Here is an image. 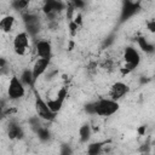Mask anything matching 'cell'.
<instances>
[{
  "label": "cell",
  "mask_w": 155,
  "mask_h": 155,
  "mask_svg": "<svg viewBox=\"0 0 155 155\" xmlns=\"http://www.w3.org/2000/svg\"><path fill=\"white\" fill-rule=\"evenodd\" d=\"M94 104H96V115L98 116H111L120 108L119 103L111 98H101L96 101Z\"/></svg>",
  "instance_id": "1"
},
{
  "label": "cell",
  "mask_w": 155,
  "mask_h": 155,
  "mask_svg": "<svg viewBox=\"0 0 155 155\" xmlns=\"http://www.w3.org/2000/svg\"><path fill=\"white\" fill-rule=\"evenodd\" d=\"M25 94V86L21 81V79L16 75H13L10 79L8 87H7V96L11 101H18L23 98Z\"/></svg>",
  "instance_id": "2"
},
{
  "label": "cell",
  "mask_w": 155,
  "mask_h": 155,
  "mask_svg": "<svg viewBox=\"0 0 155 155\" xmlns=\"http://www.w3.org/2000/svg\"><path fill=\"white\" fill-rule=\"evenodd\" d=\"M35 111H36V115L41 119V120H45V121H53L56 119V115L53 111L50 110L48 105H47V102L44 101L41 98V96L39 93L35 92Z\"/></svg>",
  "instance_id": "3"
},
{
  "label": "cell",
  "mask_w": 155,
  "mask_h": 155,
  "mask_svg": "<svg viewBox=\"0 0 155 155\" xmlns=\"http://www.w3.org/2000/svg\"><path fill=\"white\" fill-rule=\"evenodd\" d=\"M124 62H125V67L124 68L127 71H132L140 63V54H139V52L134 47L127 46L125 48V51H124Z\"/></svg>",
  "instance_id": "4"
},
{
  "label": "cell",
  "mask_w": 155,
  "mask_h": 155,
  "mask_svg": "<svg viewBox=\"0 0 155 155\" xmlns=\"http://www.w3.org/2000/svg\"><path fill=\"white\" fill-rule=\"evenodd\" d=\"M29 47V35L27 31L18 33L13 39V50L18 56H24Z\"/></svg>",
  "instance_id": "5"
},
{
  "label": "cell",
  "mask_w": 155,
  "mask_h": 155,
  "mask_svg": "<svg viewBox=\"0 0 155 155\" xmlns=\"http://www.w3.org/2000/svg\"><path fill=\"white\" fill-rule=\"evenodd\" d=\"M23 22L25 27V31L29 36H35L40 31V21L39 17L34 13H27L23 16Z\"/></svg>",
  "instance_id": "6"
},
{
  "label": "cell",
  "mask_w": 155,
  "mask_h": 155,
  "mask_svg": "<svg viewBox=\"0 0 155 155\" xmlns=\"http://www.w3.org/2000/svg\"><path fill=\"white\" fill-rule=\"evenodd\" d=\"M67 94H68L67 88H65V87H62V88L57 92L56 98L46 101V102H47V105H48V108H50V110H51V111H53L54 114H57V113L62 109V107H63V103H64V101H65Z\"/></svg>",
  "instance_id": "7"
},
{
  "label": "cell",
  "mask_w": 155,
  "mask_h": 155,
  "mask_svg": "<svg viewBox=\"0 0 155 155\" xmlns=\"http://www.w3.org/2000/svg\"><path fill=\"white\" fill-rule=\"evenodd\" d=\"M139 10H140V2H138V1L137 2H134V1H124L122 8H121V16H120L121 22L127 21L130 17L136 15Z\"/></svg>",
  "instance_id": "8"
},
{
  "label": "cell",
  "mask_w": 155,
  "mask_h": 155,
  "mask_svg": "<svg viewBox=\"0 0 155 155\" xmlns=\"http://www.w3.org/2000/svg\"><path fill=\"white\" fill-rule=\"evenodd\" d=\"M128 91H130V88H128V86L125 84V82H122V81H116V82H114L113 85H111V87H110V91H109V97L111 98V99H114V101H119V99H121L126 93H128Z\"/></svg>",
  "instance_id": "9"
},
{
  "label": "cell",
  "mask_w": 155,
  "mask_h": 155,
  "mask_svg": "<svg viewBox=\"0 0 155 155\" xmlns=\"http://www.w3.org/2000/svg\"><path fill=\"white\" fill-rule=\"evenodd\" d=\"M35 50H36V54H38L39 58L51 59V57H52V45H51L50 41L39 40L35 45Z\"/></svg>",
  "instance_id": "10"
},
{
  "label": "cell",
  "mask_w": 155,
  "mask_h": 155,
  "mask_svg": "<svg viewBox=\"0 0 155 155\" xmlns=\"http://www.w3.org/2000/svg\"><path fill=\"white\" fill-rule=\"evenodd\" d=\"M50 61L51 59H46V58H38L31 68L33 71V76H34V81L36 82V80L47 70V68L50 67Z\"/></svg>",
  "instance_id": "11"
},
{
  "label": "cell",
  "mask_w": 155,
  "mask_h": 155,
  "mask_svg": "<svg viewBox=\"0 0 155 155\" xmlns=\"http://www.w3.org/2000/svg\"><path fill=\"white\" fill-rule=\"evenodd\" d=\"M63 8H64V4L61 1H54V0H47L44 2V6H42L44 13H46L48 16L62 11Z\"/></svg>",
  "instance_id": "12"
},
{
  "label": "cell",
  "mask_w": 155,
  "mask_h": 155,
  "mask_svg": "<svg viewBox=\"0 0 155 155\" xmlns=\"http://www.w3.org/2000/svg\"><path fill=\"white\" fill-rule=\"evenodd\" d=\"M7 134H8L10 139H21V138H23V136H24L22 127H21L18 124H16V122H10V124H8Z\"/></svg>",
  "instance_id": "13"
},
{
  "label": "cell",
  "mask_w": 155,
  "mask_h": 155,
  "mask_svg": "<svg viewBox=\"0 0 155 155\" xmlns=\"http://www.w3.org/2000/svg\"><path fill=\"white\" fill-rule=\"evenodd\" d=\"M15 22H16V19L11 15H7V16L2 17V19L0 21V28H1V30L4 33H10L12 30L13 25H15Z\"/></svg>",
  "instance_id": "14"
},
{
  "label": "cell",
  "mask_w": 155,
  "mask_h": 155,
  "mask_svg": "<svg viewBox=\"0 0 155 155\" xmlns=\"http://www.w3.org/2000/svg\"><path fill=\"white\" fill-rule=\"evenodd\" d=\"M91 134H92V130H91V126L88 124H84L80 126L79 128V138H80V142L81 143H87L91 138Z\"/></svg>",
  "instance_id": "15"
},
{
  "label": "cell",
  "mask_w": 155,
  "mask_h": 155,
  "mask_svg": "<svg viewBox=\"0 0 155 155\" xmlns=\"http://www.w3.org/2000/svg\"><path fill=\"white\" fill-rule=\"evenodd\" d=\"M137 44H138L139 48L143 52H145V53H153V52H155V46L153 44H150L144 36L137 38Z\"/></svg>",
  "instance_id": "16"
},
{
  "label": "cell",
  "mask_w": 155,
  "mask_h": 155,
  "mask_svg": "<svg viewBox=\"0 0 155 155\" xmlns=\"http://www.w3.org/2000/svg\"><path fill=\"white\" fill-rule=\"evenodd\" d=\"M105 142H93L87 145V155H101Z\"/></svg>",
  "instance_id": "17"
},
{
  "label": "cell",
  "mask_w": 155,
  "mask_h": 155,
  "mask_svg": "<svg viewBox=\"0 0 155 155\" xmlns=\"http://www.w3.org/2000/svg\"><path fill=\"white\" fill-rule=\"evenodd\" d=\"M19 79H21V81L24 84V86H30V87H33L34 84H35L31 69H24V70L22 71Z\"/></svg>",
  "instance_id": "18"
},
{
  "label": "cell",
  "mask_w": 155,
  "mask_h": 155,
  "mask_svg": "<svg viewBox=\"0 0 155 155\" xmlns=\"http://www.w3.org/2000/svg\"><path fill=\"white\" fill-rule=\"evenodd\" d=\"M36 134H38V138H39L41 142H47V140L51 138V133H50L48 128L45 127V126L40 127V128L36 131Z\"/></svg>",
  "instance_id": "19"
},
{
  "label": "cell",
  "mask_w": 155,
  "mask_h": 155,
  "mask_svg": "<svg viewBox=\"0 0 155 155\" xmlns=\"http://www.w3.org/2000/svg\"><path fill=\"white\" fill-rule=\"evenodd\" d=\"M11 6L16 11H22V10H25L29 6V1H27V0H13L11 2Z\"/></svg>",
  "instance_id": "20"
},
{
  "label": "cell",
  "mask_w": 155,
  "mask_h": 155,
  "mask_svg": "<svg viewBox=\"0 0 155 155\" xmlns=\"http://www.w3.org/2000/svg\"><path fill=\"white\" fill-rule=\"evenodd\" d=\"M40 117L36 115V116H31L30 119H29V124H30V126H31V128L36 132L40 127H42V125H41V122H40Z\"/></svg>",
  "instance_id": "21"
},
{
  "label": "cell",
  "mask_w": 155,
  "mask_h": 155,
  "mask_svg": "<svg viewBox=\"0 0 155 155\" xmlns=\"http://www.w3.org/2000/svg\"><path fill=\"white\" fill-rule=\"evenodd\" d=\"M68 28H69V33H70V35H71V36H75V35L78 34V31H79V28H80V27H79L74 21H71V22H69Z\"/></svg>",
  "instance_id": "22"
},
{
  "label": "cell",
  "mask_w": 155,
  "mask_h": 155,
  "mask_svg": "<svg viewBox=\"0 0 155 155\" xmlns=\"http://www.w3.org/2000/svg\"><path fill=\"white\" fill-rule=\"evenodd\" d=\"M85 111L90 115H96V104H94V102L87 103L85 105Z\"/></svg>",
  "instance_id": "23"
},
{
  "label": "cell",
  "mask_w": 155,
  "mask_h": 155,
  "mask_svg": "<svg viewBox=\"0 0 155 155\" xmlns=\"http://www.w3.org/2000/svg\"><path fill=\"white\" fill-rule=\"evenodd\" d=\"M59 155H73V150L68 144H62L61 145V151Z\"/></svg>",
  "instance_id": "24"
},
{
  "label": "cell",
  "mask_w": 155,
  "mask_h": 155,
  "mask_svg": "<svg viewBox=\"0 0 155 155\" xmlns=\"http://www.w3.org/2000/svg\"><path fill=\"white\" fill-rule=\"evenodd\" d=\"M145 27H147V29H148V31H149V33L155 34V19H154V18L149 19V21L147 22Z\"/></svg>",
  "instance_id": "25"
},
{
  "label": "cell",
  "mask_w": 155,
  "mask_h": 155,
  "mask_svg": "<svg viewBox=\"0 0 155 155\" xmlns=\"http://www.w3.org/2000/svg\"><path fill=\"white\" fill-rule=\"evenodd\" d=\"M71 5L74 6L75 10H80V8H82V7L85 6V2H84V1H80V0H74V1L71 2Z\"/></svg>",
  "instance_id": "26"
},
{
  "label": "cell",
  "mask_w": 155,
  "mask_h": 155,
  "mask_svg": "<svg viewBox=\"0 0 155 155\" xmlns=\"http://www.w3.org/2000/svg\"><path fill=\"white\" fill-rule=\"evenodd\" d=\"M79 27H81L82 25V16H81V13H78V15H75L74 16V19H73Z\"/></svg>",
  "instance_id": "27"
},
{
  "label": "cell",
  "mask_w": 155,
  "mask_h": 155,
  "mask_svg": "<svg viewBox=\"0 0 155 155\" xmlns=\"http://www.w3.org/2000/svg\"><path fill=\"white\" fill-rule=\"evenodd\" d=\"M154 19H155V17H154Z\"/></svg>",
  "instance_id": "28"
}]
</instances>
